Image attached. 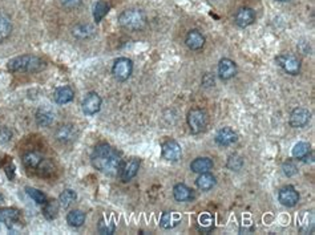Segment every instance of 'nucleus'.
<instances>
[{
    "instance_id": "9b49d317",
    "label": "nucleus",
    "mask_w": 315,
    "mask_h": 235,
    "mask_svg": "<svg viewBox=\"0 0 315 235\" xmlns=\"http://www.w3.org/2000/svg\"><path fill=\"white\" fill-rule=\"evenodd\" d=\"M235 24L241 27V28H246L255 21V12L253 8L249 7H242L240 10L237 11L235 14Z\"/></svg>"
},
{
    "instance_id": "f8f14e48",
    "label": "nucleus",
    "mask_w": 315,
    "mask_h": 235,
    "mask_svg": "<svg viewBox=\"0 0 315 235\" xmlns=\"http://www.w3.org/2000/svg\"><path fill=\"white\" fill-rule=\"evenodd\" d=\"M311 113L306 108H295L290 114L289 123L292 128H305L310 121Z\"/></svg>"
},
{
    "instance_id": "f3484780",
    "label": "nucleus",
    "mask_w": 315,
    "mask_h": 235,
    "mask_svg": "<svg viewBox=\"0 0 315 235\" xmlns=\"http://www.w3.org/2000/svg\"><path fill=\"white\" fill-rule=\"evenodd\" d=\"M72 35L76 39L85 40V39L93 38L96 35V28H94V25L90 23H79L72 28Z\"/></svg>"
},
{
    "instance_id": "cd10ccee",
    "label": "nucleus",
    "mask_w": 315,
    "mask_h": 235,
    "mask_svg": "<svg viewBox=\"0 0 315 235\" xmlns=\"http://www.w3.org/2000/svg\"><path fill=\"white\" fill-rule=\"evenodd\" d=\"M11 32H12L11 20L4 15H0V43H3L10 38Z\"/></svg>"
},
{
    "instance_id": "72a5a7b5",
    "label": "nucleus",
    "mask_w": 315,
    "mask_h": 235,
    "mask_svg": "<svg viewBox=\"0 0 315 235\" xmlns=\"http://www.w3.org/2000/svg\"><path fill=\"white\" fill-rule=\"evenodd\" d=\"M25 192L28 194L29 197L32 198L33 201L39 205H44V203L47 202V197H45V194L38 190V189H33V188H25Z\"/></svg>"
},
{
    "instance_id": "58836bf2",
    "label": "nucleus",
    "mask_w": 315,
    "mask_h": 235,
    "mask_svg": "<svg viewBox=\"0 0 315 235\" xmlns=\"http://www.w3.org/2000/svg\"><path fill=\"white\" fill-rule=\"evenodd\" d=\"M214 83H216V80H214V76L212 73H206V75L203 76L202 84L205 86H212V85H214Z\"/></svg>"
},
{
    "instance_id": "7ed1b4c3",
    "label": "nucleus",
    "mask_w": 315,
    "mask_h": 235,
    "mask_svg": "<svg viewBox=\"0 0 315 235\" xmlns=\"http://www.w3.org/2000/svg\"><path fill=\"white\" fill-rule=\"evenodd\" d=\"M146 21L148 19L145 12L138 8H128L118 15V24L128 31H140L145 28Z\"/></svg>"
},
{
    "instance_id": "6e6552de",
    "label": "nucleus",
    "mask_w": 315,
    "mask_h": 235,
    "mask_svg": "<svg viewBox=\"0 0 315 235\" xmlns=\"http://www.w3.org/2000/svg\"><path fill=\"white\" fill-rule=\"evenodd\" d=\"M161 154L165 160L168 161H179L182 155V149L179 142L174 140H166L161 145Z\"/></svg>"
},
{
    "instance_id": "4c0bfd02",
    "label": "nucleus",
    "mask_w": 315,
    "mask_h": 235,
    "mask_svg": "<svg viewBox=\"0 0 315 235\" xmlns=\"http://www.w3.org/2000/svg\"><path fill=\"white\" fill-rule=\"evenodd\" d=\"M11 137H12V133H11L7 128H1V129H0V142L10 141Z\"/></svg>"
},
{
    "instance_id": "f257e3e1",
    "label": "nucleus",
    "mask_w": 315,
    "mask_h": 235,
    "mask_svg": "<svg viewBox=\"0 0 315 235\" xmlns=\"http://www.w3.org/2000/svg\"><path fill=\"white\" fill-rule=\"evenodd\" d=\"M90 162L93 165L96 170H99L104 174L114 175L120 173L122 166L121 155L118 154L117 150H114L112 146L107 144H100L94 148Z\"/></svg>"
},
{
    "instance_id": "ddd939ff",
    "label": "nucleus",
    "mask_w": 315,
    "mask_h": 235,
    "mask_svg": "<svg viewBox=\"0 0 315 235\" xmlns=\"http://www.w3.org/2000/svg\"><path fill=\"white\" fill-rule=\"evenodd\" d=\"M237 75V64L230 59H221L218 63V76L221 80H230Z\"/></svg>"
},
{
    "instance_id": "9d476101",
    "label": "nucleus",
    "mask_w": 315,
    "mask_h": 235,
    "mask_svg": "<svg viewBox=\"0 0 315 235\" xmlns=\"http://www.w3.org/2000/svg\"><path fill=\"white\" fill-rule=\"evenodd\" d=\"M278 201L286 207H294L299 201V194L292 186H285L278 192Z\"/></svg>"
},
{
    "instance_id": "a19ab883",
    "label": "nucleus",
    "mask_w": 315,
    "mask_h": 235,
    "mask_svg": "<svg viewBox=\"0 0 315 235\" xmlns=\"http://www.w3.org/2000/svg\"><path fill=\"white\" fill-rule=\"evenodd\" d=\"M1 201H3V197H1V195H0V202H1Z\"/></svg>"
},
{
    "instance_id": "a878e982",
    "label": "nucleus",
    "mask_w": 315,
    "mask_h": 235,
    "mask_svg": "<svg viewBox=\"0 0 315 235\" xmlns=\"http://www.w3.org/2000/svg\"><path fill=\"white\" fill-rule=\"evenodd\" d=\"M60 210V203L59 201H55V199H52V201H47V202L44 203V207H43V214L44 216L52 221V219H55L57 216V213Z\"/></svg>"
},
{
    "instance_id": "20e7f679",
    "label": "nucleus",
    "mask_w": 315,
    "mask_h": 235,
    "mask_svg": "<svg viewBox=\"0 0 315 235\" xmlns=\"http://www.w3.org/2000/svg\"><path fill=\"white\" fill-rule=\"evenodd\" d=\"M207 124H209V117L203 109L196 108L188 113V125L193 134L203 132L206 129Z\"/></svg>"
},
{
    "instance_id": "dca6fc26",
    "label": "nucleus",
    "mask_w": 315,
    "mask_h": 235,
    "mask_svg": "<svg viewBox=\"0 0 315 235\" xmlns=\"http://www.w3.org/2000/svg\"><path fill=\"white\" fill-rule=\"evenodd\" d=\"M216 142L220 146H230L237 141V133L229 127L221 128L218 132L216 133Z\"/></svg>"
},
{
    "instance_id": "6ab92c4d",
    "label": "nucleus",
    "mask_w": 315,
    "mask_h": 235,
    "mask_svg": "<svg viewBox=\"0 0 315 235\" xmlns=\"http://www.w3.org/2000/svg\"><path fill=\"white\" fill-rule=\"evenodd\" d=\"M75 97V92L72 89L71 86L68 85H64V86H60L57 88L55 94H53V99L56 101V104L59 105H64V104L71 103L72 100Z\"/></svg>"
},
{
    "instance_id": "a211bd4d",
    "label": "nucleus",
    "mask_w": 315,
    "mask_h": 235,
    "mask_svg": "<svg viewBox=\"0 0 315 235\" xmlns=\"http://www.w3.org/2000/svg\"><path fill=\"white\" fill-rule=\"evenodd\" d=\"M20 219V212L15 207H1L0 209V222L7 226H11L12 223Z\"/></svg>"
},
{
    "instance_id": "7c9ffc66",
    "label": "nucleus",
    "mask_w": 315,
    "mask_h": 235,
    "mask_svg": "<svg viewBox=\"0 0 315 235\" xmlns=\"http://www.w3.org/2000/svg\"><path fill=\"white\" fill-rule=\"evenodd\" d=\"M309 153H311V148L310 144H307V142H298L292 148V157L296 160H303Z\"/></svg>"
},
{
    "instance_id": "2f4dec72",
    "label": "nucleus",
    "mask_w": 315,
    "mask_h": 235,
    "mask_svg": "<svg viewBox=\"0 0 315 235\" xmlns=\"http://www.w3.org/2000/svg\"><path fill=\"white\" fill-rule=\"evenodd\" d=\"M198 229L200 231H202V233H210V231L214 229V222H213V218L207 213L202 214V215L200 216V221H198Z\"/></svg>"
},
{
    "instance_id": "ea45409f",
    "label": "nucleus",
    "mask_w": 315,
    "mask_h": 235,
    "mask_svg": "<svg viewBox=\"0 0 315 235\" xmlns=\"http://www.w3.org/2000/svg\"><path fill=\"white\" fill-rule=\"evenodd\" d=\"M277 1H281V3H286V1H290V0H277Z\"/></svg>"
},
{
    "instance_id": "423d86ee",
    "label": "nucleus",
    "mask_w": 315,
    "mask_h": 235,
    "mask_svg": "<svg viewBox=\"0 0 315 235\" xmlns=\"http://www.w3.org/2000/svg\"><path fill=\"white\" fill-rule=\"evenodd\" d=\"M133 72V63L128 57H120L112 66V73L114 79L118 81L128 80Z\"/></svg>"
},
{
    "instance_id": "473e14b6",
    "label": "nucleus",
    "mask_w": 315,
    "mask_h": 235,
    "mask_svg": "<svg viewBox=\"0 0 315 235\" xmlns=\"http://www.w3.org/2000/svg\"><path fill=\"white\" fill-rule=\"evenodd\" d=\"M97 230H99L100 234H113L116 230V225L111 219L101 218L99 221V225H97Z\"/></svg>"
},
{
    "instance_id": "f704fd0d",
    "label": "nucleus",
    "mask_w": 315,
    "mask_h": 235,
    "mask_svg": "<svg viewBox=\"0 0 315 235\" xmlns=\"http://www.w3.org/2000/svg\"><path fill=\"white\" fill-rule=\"evenodd\" d=\"M226 166L229 168L233 171H238V170L242 169V166H244V158L240 157L238 154H233L230 155L229 158H227V164Z\"/></svg>"
},
{
    "instance_id": "c85d7f7f",
    "label": "nucleus",
    "mask_w": 315,
    "mask_h": 235,
    "mask_svg": "<svg viewBox=\"0 0 315 235\" xmlns=\"http://www.w3.org/2000/svg\"><path fill=\"white\" fill-rule=\"evenodd\" d=\"M109 11V5L107 1H104V0H99L96 5H94V10H93V19L96 23H100L101 20L107 16Z\"/></svg>"
},
{
    "instance_id": "2eb2a0df",
    "label": "nucleus",
    "mask_w": 315,
    "mask_h": 235,
    "mask_svg": "<svg viewBox=\"0 0 315 235\" xmlns=\"http://www.w3.org/2000/svg\"><path fill=\"white\" fill-rule=\"evenodd\" d=\"M185 44L192 51H200L205 45V36L198 29H190L185 38Z\"/></svg>"
},
{
    "instance_id": "aec40b11",
    "label": "nucleus",
    "mask_w": 315,
    "mask_h": 235,
    "mask_svg": "<svg viewBox=\"0 0 315 235\" xmlns=\"http://www.w3.org/2000/svg\"><path fill=\"white\" fill-rule=\"evenodd\" d=\"M173 197L179 202H188L190 199H193L194 194L193 190L185 184H177L173 188Z\"/></svg>"
},
{
    "instance_id": "412c9836",
    "label": "nucleus",
    "mask_w": 315,
    "mask_h": 235,
    "mask_svg": "<svg viewBox=\"0 0 315 235\" xmlns=\"http://www.w3.org/2000/svg\"><path fill=\"white\" fill-rule=\"evenodd\" d=\"M213 169V161L209 157H198L190 164V170L193 173H206Z\"/></svg>"
},
{
    "instance_id": "c756f323",
    "label": "nucleus",
    "mask_w": 315,
    "mask_h": 235,
    "mask_svg": "<svg viewBox=\"0 0 315 235\" xmlns=\"http://www.w3.org/2000/svg\"><path fill=\"white\" fill-rule=\"evenodd\" d=\"M76 198H77V194H76L73 190H71V189H66V190H63V192H61L60 197H59V203H60L61 207L67 209V207H69L72 203L75 202Z\"/></svg>"
},
{
    "instance_id": "4468645a",
    "label": "nucleus",
    "mask_w": 315,
    "mask_h": 235,
    "mask_svg": "<svg viewBox=\"0 0 315 235\" xmlns=\"http://www.w3.org/2000/svg\"><path fill=\"white\" fill-rule=\"evenodd\" d=\"M138 169H140V160L137 158H131L124 164V166H121L120 169V178L124 181V182H128L131 181L132 178H135L138 173Z\"/></svg>"
},
{
    "instance_id": "4be33fe9",
    "label": "nucleus",
    "mask_w": 315,
    "mask_h": 235,
    "mask_svg": "<svg viewBox=\"0 0 315 235\" xmlns=\"http://www.w3.org/2000/svg\"><path fill=\"white\" fill-rule=\"evenodd\" d=\"M196 185L200 190L202 192H209L216 186V177L210 174L209 171L206 173H201L198 175V178L196 179Z\"/></svg>"
},
{
    "instance_id": "39448f33",
    "label": "nucleus",
    "mask_w": 315,
    "mask_h": 235,
    "mask_svg": "<svg viewBox=\"0 0 315 235\" xmlns=\"http://www.w3.org/2000/svg\"><path fill=\"white\" fill-rule=\"evenodd\" d=\"M275 63L287 75L296 76L301 72V60L292 53H281L275 57Z\"/></svg>"
},
{
    "instance_id": "f03ea898",
    "label": "nucleus",
    "mask_w": 315,
    "mask_h": 235,
    "mask_svg": "<svg viewBox=\"0 0 315 235\" xmlns=\"http://www.w3.org/2000/svg\"><path fill=\"white\" fill-rule=\"evenodd\" d=\"M45 63L42 59L33 55H23V56H18L8 62V71L11 72H22V73H35V72H40L44 69Z\"/></svg>"
},
{
    "instance_id": "e433bc0d",
    "label": "nucleus",
    "mask_w": 315,
    "mask_h": 235,
    "mask_svg": "<svg viewBox=\"0 0 315 235\" xmlns=\"http://www.w3.org/2000/svg\"><path fill=\"white\" fill-rule=\"evenodd\" d=\"M60 3L66 8H76L83 3V0H60Z\"/></svg>"
},
{
    "instance_id": "1a4fd4ad",
    "label": "nucleus",
    "mask_w": 315,
    "mask_h": 235,
    "mask_svg": "<svg viewBox=\"0 0 315 235\" xmlns=\"http://www.w3.org/2000/svg\"><path fill=\"white\" fill-rule=\"evenodd\" d=\"M83 112L87 116H93L99 112L101 108V97L96 92H90L85 96V99L83 100Z\"/></svg>"
},
{
    "instance_id": "5701e85b",
    "label": "nucleus",
    "mask_w": 315,
    "mask_h": 235,
    "mask_svg": "<svg viewBox=\"0 0 315 235\" xmlns=\"http://www.w3.org/2000/svg\"><path fill=\"white\" fill-rule=\"evenodd\" d=\"M55 120V113L53 110L47 107H43L36 113V123L40 127H49Z\"/></svg>"
},
{
    "instance_id": "c9c22d12",
    "label": "nucleus",
    "mask_w": 315,
    "mask_h": 235,
    "mask_svg": "<svg viewBox=\"0 0 315 235\" xmlns=\"http://www.w3.org/2000/svg\"><path fill=\"white\" fill-rule=\"evenodd\" d=\"M282 169L285 175H287V177H292V175H295L296 171H298V170H296V166L292 164V161H286V162L283 164Z\"/></svg>"
},
{
    "instance_id": "b1692460",
    "label": "nucleus",
    "mask_w": 315,
    "mask_h": 235,
    "mask_svg": "<svg viewBox=\"0 0 315 235\" xmlns=\"http://www.w3.org/2000/svg\"><path fill=\"white\" fill-rule=\"evenodd\" d=\"M180 221H181L180 214H177V213L174 212H165L164 214H162V216H161L160 225L165 230H169V229H173V227H176V226L179 225Z\"/></svg>"
},
{
    "instance_id": "393cba45",
    "label": "nucleus",
    "mask_w": 315,
    "mask_h": 235,
    "mask_svg": "<svg viewBox=\"0 0 315 235\" xmlns=\"http://www.w3.org/2000/svg\"><path fill=\"white\" fill-rule=\"evenodd\" d=\"M43 162L42 155L39 154L38 151H27L23 155V164L25 168L28 169H36L40 166V164Z\"/></svg>"
},
{
    "instance_id": "bb28decb",
    "label": "nucleus",
    "mask_w": 315,
    "mask_h": 235,
    "mask_svg": "<svg viewBox=\"0 0 315 235\" xmlns=\"http://www.w3.org/2000/svg\"><path fill=\"white\" fill-rule=\"evenodd\" d=\"M85 222V213L81 210H73V212L68 213L67 215V223L71 227H81Z\"/></svg>"
},
{
    "instance_id": "0eeeda50",
    "label": "nucleus",
    "mask_w": 315,
    "mask_h": 235,
    "mask_svg": "<svg viewBox=\"0 0 315 235\" xmlns=\"http://www.w3.org/2000/svg\"><path fill=\"white\" fill-rule=\"evenodd\" d=\"M56 140L61 144H71L75 142L79 137V130L75 125L72 124H66V125H61L57 128L56 130Z\"/></svg>"
}]
</instances>
